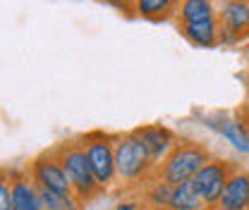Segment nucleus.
I'll use <instances>...</instances> for the list:
<instances>
[{
  "label": "nucleus",
  "instance_id": "obj_17",
  "mask_svg": "<svg viewBox=\"0 0 249 210\" xmlns=\"http://www.w3.org/2000/svg\"><path fill=\"white\" fill-rule=\"evenodd\" d=\"M41 194V201H43V208L48 210H82V201L67 191V194H58V191H48V189H38Z\"/></svg>",
  "mask_w": 249,
  "mask_h": 210
},
{
  "label": "nucleus",
  "instance_id": "obj_10",
  "mask_svg": "<svg viewBox=\"0 0 249 210\" xmlns=\"http://www.w3.org/2000/svg\"><path fill=\"white\" fill-rule=\"evenodd\" d=\"M10 191H12V210H43L38 186L34 184V179L29 177L27 170L12 167Z\"/></svg>",
  "mask_w": 249,
  "mask_h": 210
},
{
  "label": "nucleus",
  "instance_id": "obj_15",
  "mask_svg": "<svg viewBox=\"0 0 249 210\" xmlns=\"http://www.w3.org/2000/svg\"><path fill=\"white\" fill-rule=\"evenodd\" d=\"M170 210H209V206L204 203V198L194 191L192 181H185V184H178L173 186V194H170V203H168Z\"/></svg>",
  "mask_w": 249,
  "mask_h": 210
},
{
  "label": "nucleus",
  "instance_id": "obj_16",
  "mask_svg": "<svg viewBox=\"0 0 249 210\" xmlns=\"http://www.w3.org/2000/svg\"><path fill=\"white\" fill-rule=\"evenodd\" d=\"M170 194H173V184L158 179L154 175L151 179L142 186V194H139V196H142L144 206H151V208H168Z\"/></svg>",
  "mask_w": 249,
  "mask_h": 210
},
{
  "label": "nucleus",
  "instance_id": "obj_9",
  "mask_svg": "<svg viewBox=\"0 0 249 210\" xmlns=\"http://www.w3.org/2000/svg\"><path fill=\"white\" fill-rule=\"evenodd\" d=\"M134 131H137V136L144 141V146L149 150V155H151L156 167L170 155V150L175 148V144H178V139H180V136H178L170 127H165V124H142V127H137Z\"/></svg>",
  "mask_w": 249,
  "mask_h": 210
},
{
  "label": "nucleus",
  "instance_id": "obj_7",
  "mask_svg": "<svg viewBox=\"0 0 249 210\" xmlns=\"http://www.w3.org/2000/svg\"><path fill=\"white\" fill-rule=\"evenodd\" d=\"M220 43H240L249 36V0H230L218 10Z\"/></svg>",
  "mask_w": 249,
  "mask_h": 210
},
{
  "label": "nucleus",
  "instance_id": "obj_8",
  "mask_svg": "<svg viewBox=\"0 0 249 210\" xmlns=\"http://www.w3.org/2000/svg\"><path fill=\"white\" fill-rule=\"evenodd\" d=\"M204 124L220 134L237 153L249 155V127L242 120L225 113H211V115H204Z\"/></svg>",
  "mask_w": 249,
  "mask_h": 210
},
{
  "label": "nucleus",
  "instance_id": "obj_1",
  "mask_svg": "<svg viewBox=\"0 0 249 210\" xmlns=\"http://www.w3.org/2000/svg\"><path fill=\"white\" fill-rule=\"evenodd\" d=\"M113 150H115V175L124 189H137V186L142 189L156 175L154 160L134 129L115 134Z\"/></svg>",
  "mask_w": 249,
  "mask_h": 210
},
{
  "label": "nucleus",
  "instance_id": "obj_22",
  "mask_svg": "<svg viewBox=\"0 0 249 210\" xmlns=\"http://www.w3.org/2000/svg\"><path fill=\"white\" fill-rule=\"evenodd\" d=\"M213 2H220V5H225V2H230V0H213Z\"/></svg>",
  "mask_w": 249,
  "mask_h": 210
},
{
  "label": "nucleus",
  "instance_id": "obj_5",
  "mask_svg": "<svg viewBox=\"0 0 249 210\" xmlns=\"http://www.w3.org/2000/svg\"><path fill=\"white\" fill-rule=\"evenodd\" d=\"M235 167H237V165H235L232 160H225V158L213 155V158L194 175L192 186H194V191L204 198V203L209 206V210L218 206L220 194H223V189H225V184H228V179H230V175H232Z\"/></svg>",
  "mask_w": 249,
  "mask_h": 210
},
{
  "label": "nucleus",
  "instance_id": "obj_6",
  "mask_svg": "<svg viewBox=\"0 0 249 210\" xmlns=\"http://www.w3.org/2000/svg\"><path fill=\"white\" fill-rule=\"evenodd\" d=\"M29 172V177L34 179V184L38 189H48V191H58V194H67L72 191L70 189V181H67V175L62 170L60 160L55 155V150H43L41 155H36L29 165L24 167Z\"/></svg>",
  "mask_w": 249,
  "mask_h": 210
},
{
  "label": "nucleus",
  "instance_id": "obj_3",
  "mask_svg": "<svg viewBox=\"0 0 249 210\" xmlns=\"http://www.w3.org/2000/svg\"><path fill=\"white\" fill-rule=\"evenodd\" d=\"M211 158H213V153L204 144L192 141V139H178V144H175V148L170 150V155L156 167V177L173 184V186L185 184V181L194 179V175Z\"/></svg>",
  "mask_w": 249,
  "mask_h": 210
},
{
  "label": "nucleus",
  "instance_id": "obj_19",
  "mask_svg": "<svg viewBox=\"0 0 249 210\" xmlns=\"http://www.w3.org/2000/svg\"><path fill=\"white\" fill-rule=\"evenodd\" d=\"M144 208V201H142V196H123L113 210H142Z\"/></svg>",
  "mask_w": 249,
  "mask_h": 210
},
{
  "label": "nucleus",
  "instance_id": "obj_4",
  "mask_svg": "<svg viewBox=\"0 0 249 210\" xmlns=\"http://www.w3.org/2000/svg\"><path fill=\"white\" fill-rule=\"evenodd\" d=\"M113 136L115 134H106V131H87L79 139L82 148H84V155L91 165V172L96 181L101 184L103 191H108L115 181H118V175H115V150H113Z\"/></svg>",
  "mask_w": 249,
  "mask_h": 210
},
{
  "label": "nucleus",
  "instance_id": "obj_23",
  "mask_svg": "<svg viewBox=\"0 0 249 210\" xmlns=\"http://www.w3.org/2000/svg\"><path fill=\"white\" fill-rule=\"evenodd\" d=\"M43 210H48V208H43Z\"/></svg>",
  "mask_w": 249,
  "mask_h": 210
},
{
  "label": "nucleus",
  "instance_id": "obj_2",
  "mask_svg": "<svg viewBox=\"0 0 249 210\" xmlns=\"http://www.w3.org/2000/svg\"><path fill=\"white\" fill-rule=\"evenodd\" d=\"M53 150H55L62 170H65V175H67L72 194H74L82 203H89L96 196L103 194L101 184L93 177L91 165H89V160H87V155H84V148H82L79 139L60 141L58 146H53Z\"/></svg>",
  "mask_w": 249,
  "mask_h": 210
},
{
  "label": "nucleus",
  "instance_id": "obj_21",
  "mask_svg": "<svg viewBox=\"0 0 249 210\" xmlns=\"http://www.w3.org/2000/svg\"><path fill=\"white\" fill-rule=\"evenodd\" d=\"M142 210H170V208H151V206H144Z\"/></svg>",
  "mask_w": 249,
  "mask_h": 210
},
{
  "label": "nucleus",
  "instance_id": "obj_13",
  "mask_svg": "<svg viewBox=\"0 0 249 210\" xmlns=\"http://www.w3.org/2000/svg\"><path fill=\"white\" fill-rule=\"evenodd\" d=\"M180 0H132V12L149 22H163L178 15Z\"/></svg>",
  "mask_w": 249,
  "mask_h": 210
},
{
  "label": "nucleus",
  "instance_id": "obj_20",
  "mask_svg": "<svg viewBox=\"0 0 249 210\" xmlns=\"http://www.w3.org/2000/svg\"><path fill=\"white\" fill-rule=\"evenodd\" d=\"M108 2H113V5H127L129 2V7H132V0H108Z\"/></svg>",
  "mask_w": 249,
  "mask_h": 210
},
{
  "label": "nucleus",
  "instance_id": "obj_12",
  "mask_svg": "<svg viewBox=\"0 0 249 210\" xmlns=\"http://www.w3.org/2000/svg\"><path fill=\"white\" fill-rule=\"evenodd\" d=\"M180 33L185 36L196 48H216L220 43V22L218 17L213 19H201V22H189V24H178Z\"/></svg>",
  "mask_w": 249,
  "mask_h": 210
},
{
  "label": "nucleus",
  "instance_id": "obj_14",
  "mask_svg": "<svg viewBox=\"0 0 249 210\" xmlns=\"http://www.w3.org/2000/svg\"><path fill=\"white\" fill-rule=\"evenodd\" d=\"M175 17H178V24L213 19V17H218V7L213 0H180Z\"/></svg>",
  "mask_w": 249,
  "mask_h": 210
},
{
  "label": "nucleus",
  "instance_id": "obj_11",
  "mask_svg": "<svg viewBox=\"0 0 249 210\" xmlns=\"http://www.w3.org/2000/svg\"><path fill=\"white\" fill-rule=\"evenodd\" d=\"M218 210H249V172L235 167L230 179L225 184L220 201H218Z\"/></svg>",
  "mask_w": 249,
  "mask_h": 210
},
{
  "label": "nucleus",
  "instance_id": "obj_18",
  "mask_svg": "<svg viewBox=\"0 0 249 210\" xmlns=\"http://www.w3.org/2000/svg\"><path fill=\"white\" fill-rule=\"evenodd\" d=\"M12 170L0 167V210H12V191H10Z\"/></svg>",
  "mask_w": 249,
  "mask_h": 210
}]
</instances>
